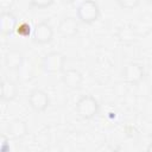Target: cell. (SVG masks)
I'll return each mask as SVG.
<instances>
[{
	"label": "cell",
	"mask_w": 152,
	"mask_h": 152,
	"mask_svg": "<svg viewBox=\"0 0 152 152\" xmlns=\"http://www.w3.org/2000/svg\"><path fill=\"white\" fill-rule=\"evenodd\" d=\"M28 133V126L26 121L21 119H13L7 126V134L11 139L18 140L26 137Z\"/></svg>",
	"instance_id": "obj_9"
},
{
	"label": "cell",
	"mask_w": 152,
	"mask_h": 152,
	"mask_svg": "<svg viewBox=\"0 0 152 152\" xmlns=\"http://www.w3.org/2000/svg\"><path fill=\"white\" fill-rule=\"evenodd\" d=\"M76 14H77V19L81 23L90 25L96 20H99L101 12L99 4L95 0H83L77 6Z\"/></svg>",
	"instance_id": "obj_2"
},
{
	"label": "cell",
	"mask_w": 152,
	"mask_h": 152,
	"mask_svg": "<svg viewBox=\"0 0 152 152\" xmlns=\"http://www.w3.org/2000/svg\"><path fill=\"white\" fill-rule=\"evenodd\" d=\"M146 151H147V152H152V141H151V142L147 145V147H146Z\"/></svg>",
	"instance_id": "obj_22"
},
{
	"label": "cell",
	"mask_w": 152,
	"mask_h": 152,
	"mask_svg": "<svg viewBox=\"0 0 152 152\" xmlns=\"http://www.w3.org/2000/svg\"><path fill=\"white\" fill-rule=\"evenodd\" d=\"M4 62H5V65H6L7 69H10V70H19L20 66L23 65L24 56H23L21 51L12 49V50H8L5 53Z\"/></svg>",
	"instance_id": "obj_12"
},
{
	"label": "cell",
	"mask_w": 152,
	"mask_h": 152,
	"mask_svg": "<svg viewBox=\"0 0 152 152\" xmlns=\"http://www.w3.org/2000/svg\"><path fill=\"white\" fill-rule=\"evenodd\" d=\"M59 1H61L63 5H72L76 0H59Z\"/></svg>",
	"instance_id": "obj_21"
},
{
	"label": "cell",
	"mask_w": 152,
	"mask_h": 152,
	"mask_svg": "<svg viewBox=\"0 0 152 152\" xmlns=\"http://www.w3.org/2000/svg\"><path fill=\"white\" fill-rule=\"evenodd\" d=\"M75 110L81 119L91 120L99 114L100 104L93 95H82L75 104Z\"/></svg>",
	"instance_id": "obj_1"
},
{
	"label": "cell",
	"mask_w": 152,
	"mask_h": 152,
	"mask_svg": "<svg viewBox=\"0 0 152 152\" xmlns=\"http://www.w3.org/2000/svg\"><path fill=\"white\" fill-rule=\"evenodd\" d=\"M0 151L1 152H8L10 151V137H8V134H2L1 135Z\"/></svg>",
	"instance_id": "obj_19"
},
{
	"label": "cell",
	"mask_w": 152,
	"mask_h": 152,
	"mask_svg": "<svg viewBox=\"0 0 152 152\" xmlns=\"http://www.w3.org/2000/svg\"><path fill=\"white\" fill-rule=\"evenodd\" d=\"M147 4H152V0H145Z\"/></svg>",
	"instance_id": "obj_23"
},
{
	"label": "cell",
	"mask_w": 152,
	"mask_h": 152,
	"mask_svg": "<svg viewBox=\"0 0 152 152\" xmlns=\"http://www.w3.org/2000/svg\"><path fill=\"white\" fill-rule=\"evenodd\" d=\"M65 56L58 51H51L42 58V69L46 74H59L65 69Z\"/></svg>",
	"instance_id": "obj_3"
},
{
	"label": "cell",
	"mask_w": 152,
	"mask_h": 152,
	"mask_svg": "<svg viewBox=\"0 0 152 152\" xmlns=\"http://www.w3.org/2000/svg\"><path fill=\"white\" fill-rule=\"evenodd\" d=\"M18 19L10 11H2L0 14V31L2 37H8L17 31Z\"/></svg>",
	"instance_id": "obj_7"
},
{
	"label": "cell",
	"mask_w": 152,
	"mask_h": 152,
	"mask_svg": "<svg viewBox=\"0 0 152 152\" xmlns=\"http://www.w3.org/2000/svg\"><path fill=\"white\" fill-rule=\"evenodd\" d=\"M118 5L124 10H133L139 6L141 0H116Z\"/></svg>",
	"instance_id": "obj_15"
},
{
	"label": "cell",
	"mask_w": 152,
	"mask_h": 152,
	"mask_svg": "<svg viewBox=\"0 0 152 152\" xmlns=\"http://www.w3.org/2000/svg\"><path fill=\"white\" fill-rule=\"evenodd\" d=\"M62 82L66 88L75 90L81 87L83 76L77 69H66L62 72Z\"/></svg>",
	"instance_id": "obj_10"
},
{
	"label": "cell",
	"mask_w": 152,
	"mask_h": 152,
	"mask_svg": "<svg viewBox=\"0 0 152 152\" xmlns=\"http://www.w3.org/2000/svg\"><path fill=\"white\" fill-rule=\"evenodd\" d=\"M78 21L74 17H65L58 24V32L64 38H72L78 33Z\"/></svg>",
	"instance_id": "obj_8"
},
{
	"label": "cell",
	"mask_w": 152,
	"mask_h": 152,
	"mask_svg": "<svg viewBox=\"0 0 152 152\" xmlns=\"http://www.w3.org/2000/svg\"><path fill=\"white\" fill-rule=\"evenodd\" d=\"M121 76L126 84L135 86V84H139L144 80L145 69L140 63L129 62L124 66V69L121 71Z\"/></svg>",
	"instance_id": "obj_4"
},
{
	"label": "cell",
	"mask_w": 152,
	"mask_h": 152,
	"mask_svg": "<svg viewBox=\"0 0 152 152\" xmlns=\"http://www.w3.org/2000/svg\"><path fill=\"white\" fill-rule=\"evenodd\" d=\"M138 37L146 36L152 31V20L148 18H140L134 25H133Z\"/></svg>",
	"instance_id": "obj_14"
},
{
	"label": "cell",
	"mask_w": 152,
	"mask_h": 152,
	"mask_svg": "<svg viewBox=\"0 0 152 152\" xmlns=\"http://www.w3.org/2000/svg\"><path fill=\"white\" fill-rule=\"evenodd\" d=\"M0 93H1V100L5 102H11L17 99L18 96V86L7 78H4L0 84Z\"/></svg>",
	"instance_id": "obj_11"
},
{
	"label": "cell",
	"mask_w": 152,
	"mask_h": 152,
	"mask_svg": "<svg viewBox=\"0 0 152 152\" xmlns=\"http://www.w3.org/2000/svg\"><path fill=\"white\" fill-rule=\"evenodd\" d=\"M17 32H18V34H20L23 37H27L31 33V26L27 23H20L17 27Z\"/></svg>",
	"instance_id": "obj_17"
},
{
	"label": "cell",
	"mask_w": 152,
	"mask_h": 152,
	"mask_svg": "<svg viewBox=\"0 0 152 152\" xmlns=\"http://www.w3.org/2000/svg\"><path fill=\"white\" fill-rule=\"evenodd\" d=\"M53 28L48 21H40L32 28V40L37 44H49L53 39Z\"/></svg>",
	"instance_id": "obj_6"
},
{
	"label": "cell",
	"mask_w": 152,
	"mask_h": 152,
	"mask_svg": "<svg viewBox=\"0 0 152 152\" xmlns=\"http://www.w3.org/2000/svg\"><path fill=\"white\" fill-rule=\"evenodd\" d=\"M144 80L146 81L147 86H148L150 88H152V68L148 69L147 71H145V77H144Z\"/></svg>",
	"instance_id": "obj_20"
},
{
	"label": "cell",
	"mask_w": 152,
	"mask_h": 152,
	"mask_svg": "<svg viewBox=\"0 0 152 152\" xmlns=\"http://www.w3.org/2000/svg\"><path fill=\"white\" fill-rule=\"evenodd\" d=\"M28 1H30V5L32 7H36V8H48L51 5H53V2L56 0H28Z\"/></svg>",
	"instance_id": "obj_16"
},
{
	"label": "cell",
	"mask_w": 152,
	"mask_h": 152,
	"mask_svg": "<svg viewBox=\"0 0 152 152\" xmlns=\"http://www.w3.org/2000/svg\"><path fill=\"white\" fill-rule=\"evenodd\" d=\"M34 139H36L38 142H40V144H45V142H50L51 137H50V133H49L48 129H43V131H40V132L38 133V135H36Z\"/></svg>",
	"instance_id": "obj_18"
},
{
	"label": "cell",
	"mask_w": 152,
	"mask_h": 152,
	"mask_svg": "<svg viewBox=\"0 0 152 152\" xmlns=\"http://www.w3.org/2000/svg\"><path fill=\"white\" fill-rule=\"evenodd\" d=\"M27 102L32 110H34L37 113H43L50 106V97L44 90L33 89L30 91V94L27 96Z\"/></svg>",
	"instance_id": "obj_5"
},
{
	"label": "cell",
	"mask_w": 152,
	"mask_h": 152,
	"mask_svg": "<svg viewBox=\"0 0 152 152\" xmlns=\"http://www.w3.org/2000/svg\"><path fill=\"white\" fill-rule=\"evenodd\" d=\"M137 37H138V34H137L133 25H125V26L120 27L119 31H118L119 40L122 44H126V45H129V44L134 43Z\"/></svg>",
	"instance_id": "obj_13"
}]
</instances>
